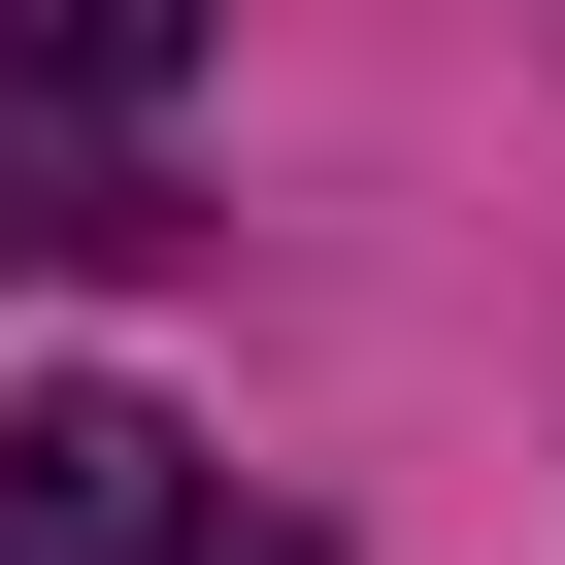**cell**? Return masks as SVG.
Listing matches in <instances>:
<instances>
[{
    "label": "cell",
    "instance_id": "2",
    "mask_svg": "<svg viewBox=\"0 0 565 565\" xmlns=\"http://www.w3.org/2000/svg\"><path fill=\"white\" fill-rule=\"evenodd\" d=\"M0 67H34V100H100V134H134V100H200V0H0Z\"/></svg>",
    "mask_w": 565,
    "mask_h": 565
},
{
    "label": "cell",
    "instance_id": "1",
    "mask_svg": "<svg viewBox=\"0 0 565 565\" xmlns=\"http://www.w3.org/2000/svg\"><path fill=\"white\" fill-rule=\"evenodd\" d=\"M0 565H200V433L167 399H34L0 433Z\"/></svg>",
    "mask_w": 565,
    "mask_h": 565
},
{
    "label": "cell",
    "instance_id": "3",
    "mask_svg": "<svg viewBox=\"0 0 565 565\" xmlns=\"http://www.w3.org/2000/svg\"><path fill=\"white\" fill-rule=\"evenodd\" d=\"M200 565H300V532H200Z\"/></svg>",
    "mask_w": 565,
    "mask_h": 565
}]
</instances>
